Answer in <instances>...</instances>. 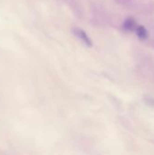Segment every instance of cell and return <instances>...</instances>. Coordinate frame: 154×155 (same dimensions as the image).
Returning <instances> with one entry per match:
<instances>
[{
	"instance_id": "1",
	"label": "cell",
	"mask_w": 154,
	"mask_h": 155,
	"mask_svg": "<svg viewBox=\"0 0 154 155\" xmlns=\"http://www.w3.org/2000/svg\"><path fill=\"white\" fill-rule=\"evenodd\" d=\"M74 34L82 42H84L86 45H89V46L92 45V40H91V38L89 37V35H88L83 29L78 28V27H75V28L74 29Z\"/></svg>"
},
{
	"instance_id": "2",
	"label": "cell",
	"mask_w": 154,
	"mask_h": 155,
	"mask_svg": "<svg viewBox=\"0 0 154 155\" xmlns=\"http://www.w3.org/2000/svg\"><path fill=\"white\" fill-rule=\"evenodd\" d=\"M123 27L125 30H128V31H133L136 29V23L134 21V19L133 18H127L125 21H124V24H123Z\"/></svg>"
},
{
	"instance_id": "3",
	"label": "cell",
	"mask_w": 154,
	"mask_h": 155,
	"mask_svg": "<svg viewBox=\"0 0 154 155\" xmlns=\"http://www.w3.org/2000/svg\"><path fill=\"white\" fill-rule=\"evenodd\" d=\"M135 30H136L137 35H138L141 39L144 40V39H146V38L148 37V33H147V30L145 29L144 26H137Z\"/></svg>"
}]
</instances>
